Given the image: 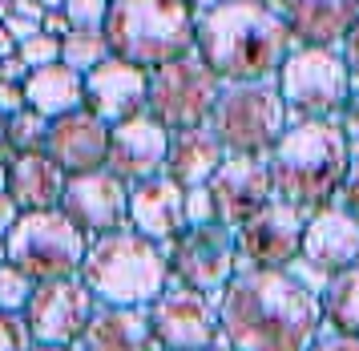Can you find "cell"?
Segmentation results:
<instances>
[{
	"label": "cell",
	"instance_id": "1",
	"mask_svg": "<svg viewBox=\"0 0 359 351\" xmlns=\"http://www.w3.org/2000/svg\"><path fill=\"white\" fill-rule=\"evenodd\" d=\"M218 319L234 351H311L323 336L319 291L294 271H238L218 299Z\"/></svg>",
	"mask_w": 359,
	"mask_h": 351
},
{
	"label": "cell",
	"instance_id": "2",
	"mask_svg": "<svg viewBox=\"0 0 359 351\" xmlns=\"http://www.w3.org/2000/svg\"><path fill=\"white\" fill-rule=\"evenodd\" d=\"M198 53L226 85L275 81L294 48V37L275 4L226 0L198 13Z\"/></svg>",
	"mask_w": 359,
	"mask_h": 351
},
{
	"label": "cell",
	"instance_id": "3",
	"mask_svg": "<svg viewBox=\"0 0 359 351\" xmlns=\"http://www.w3.org/2000/svg\"><path fill=\"white\" fill-rule=\"evenodd\" d=\"M355 158V145L347 142L339 121H291V129L271 150V186L275 198L291 202L303 214L335 206Z\"/></svg>",
	"mask_w": 359,
	"mask_h": 351
},
{
	"label": "cell",
	"instance_id": "4",
	"mask_svg": "<svg viewBox=\"0 0 359 351\" xmlns=\"http://www.w3.org/2000/svg\"><path fill=\"white\" fill-rule=\"evenodd\" d=\"M81 283L93 291L101 307L149 311V303L174 283V274H170L165 246L142 239L133 230H117V234L89 242Z\"/></svg>",
	"mask_w": 359,
	"mask_h": 351
},
{
	"label": "cell",
	"instance_id": "5",
	"mask_svg": "<svg viewBox=\"0 0 359 351\" xmlns=\"http://www.w3.org/2000/svg\"><path fill=\"white\" fill-rule=\"evenodd\" d=\"M105 37L114 57L154 73L198 45V13L186 0H114Z\"/></svg>",
	"mask_w": 359,
	"mask_h": 351
},
{
	"label": "cell",
	"instance_id": "6",
	"mask_svg": "<svg viewBox=\"0 0 359 351\" xmlns=\"http://www.w3.org/2000/svg\"><path fill=\"white\" fill-rule=\"evenodd\" d=\"M210 129L230 158H271L278 138L291 129V113L275 81H246L222 89Z\"/></svg>",
	"mask_w": 359,
	"mask_h": 351
},
{
	"label": "cell",
	"instance_id": "7",
	"mask_svg": "<svg viewBox=\"0 0 359 351\" xmlns=\"http://www.w3.org/2000/svg\"><path fill=\"white\" fill-rule=\"evenodd\" d=\"M89 234L69 218L65 210H36L20 214V223L8 234V263L41 283H61V279H81L85 255H89Z\"/></svg>",
	"mask_w": 359,
	"mask_h": 351
},
{
	"label": "cell",
	"instance_id": "8",
	"mask_svg": "<svg viewBox=\"0 0 359 351\" xmlns=\"http://www.w3.org/2000/svg\"><path fill=\"white\" fill-rule=\"evenodd\" d=\"M275 85L291 121H339L355 77L339 48H294Z\"/></svg>",
	"mask_w": 359,
	"mask_h": 351
},
{
	"label": "cell",
	"instance_id": "9",
	"mask_svg": "<svg viewBox=\"0 0 359 351\" xmlns=\"http://www.w3.org/2000/svg\"><path fill=\"white\" fill-rule=\"evenodd\" d=\"M226 89V81L202 61V53L190 48L186 57L162 65L149 73V105L146 113L158 117L170 133H186V129L210 126L214 105Z\"/></svg>",
	"mask_w": 359,
	"mask_h": 351
},
{
	"label": "cell",
	"instance_id": "10",
	"mask_svg": "<svg viewBox=\"0 0 359 351\" xmlns=\"http://www.w3.org/2000/svg\"><path fill=\"white\" fill-rule=\"evenodd\" d=\"M165 258H170V274L182 287H194L210 299H222V291L234 283L238 274V242H234V230L218 223L206 226H190L182 239H174L165 246Z\"/></svg>",
	"mask_w": 359,
	"mask_h": 351
},
{
	"label": "cell",
	"instance_id": "11",
	"mask_svg": "<svg viewBox=\"0 0 359 351\" xmlns=\"http://www.w3.org/2000/svg\"><path fill=\"white\" fill-rule=\"evenodd\" d=\"M149 331L162 351H210L222 343V319H218V299L202 295L194 287H170L149 303Z\"/></svg>",
	"mask_w": 359,
	"mask_h": 351
},
{
	"label": "cell",
	"instance_id": "12",
	"mask_svg": "<svg viewBox=\"0 0 359 351\" xmlns=\"http://www.w3.org/2000/svg\"><path fill=\"white\" fill-rule=\"evenodd\" d=\"M303 234H307V214L291 202H266V206L234 230L238 242V271H291L303 258Z\"/></svg>",
	"mask_w": 359,
	"mask_h": 351
},
{
	"label": "cell",
	"instance_id": "13",
	"mask_svg": "<svg viewBox=\"0 0 359 351\" xmlns=\"http://www.w3.org/2000/svg\"><path fill=\"white\" fill-rule=\"evenodd\" d=\"M97 307L101 303L93 299V291L85 287L81 279H61V283H41L33 291V303L25 311V319L33 327L36 343L77 347Z\"/></svg>",
	"mask_w": 359,
	"mask_h": 351
},
{
	"label": "cell",
	"instance_id": "14",
	"mask_svg": "<svg viewBox=\"0 0 359 351\" xmlns=\"http://www.w3.org/2000/svg\"><path fill=\"white\" fill-rule=\"evenodd\" d=\"M61 210L81 226L89 239H105V234H117V230H130V186L117 174H109V170L77 174L69 178Z\"/></svg>",
	"mask_w": 359,
	"mask_h": 351
},
{
	"label": "cell",
	"instance_id": "15",
	"mask_svg": "<svg viewBox=\"0 0 359 351\" xmlns=\"http://www.w3.org/2000/svg\"><path fill=\"white\" fill-rule=\"evenodd\" d=\"M214 223L226 230H243L266 202H275L266 158H226L210 182Z\"/></svg>",
	"mask_w": 359,
	"mask_h": 351
},
{
	"label": "cell",
	"instance_id": "16",
	"mask_svg": "<svg viewBox=\"0 0 359 351\" xmlns=\"http://www.w3.org/2000/svg\"><path fill=\"white\" fill-rule=\"evenodd\" d=\"M146 105H149V69H142V65L109 57V61H101L97 69L85 73V110L101 117L109 129L146 113Z\"/></svg>",
	"mask_w": 359,
	"mask_h": 351
},
{
	"label": "cell",
	"instance_id": "17",
	"mask_svg": "<svg viewBox=\"0 0 359 351\" xmlns=\"http://www.w3.org/2000/svg\"><path fill=\"white\" fill-rule=\"evenodd\" d=\"M170 142L174 133L149 117V113H137L130 121L114 126V138H109V174H117L126 186H137V182H149V178L165 174V161H170Z\"/></svg>",
	"mask_w": 359,
	"mask_h": 351
},
{
	"label": "cell",
	"instance_id": "18",
	"mask_svg": "<svg viewBox=\"0 0 359 351\" xmlns=\"http://www.w3.org/2000/svg\"><path fill=\"white\" fill-rule=\"evenodd\" d=\"M130 230L149 242H158V246H170L174 239H182L190 230L186 190L170 174L130 186Z\"/></svg>",
	"mask_w": 359,
	"mask_h": 351
},
{
	"label": "cell",
	"instance_id": "19",
	"mask_svg": "<svg viewBox=\"0 0 359 351\" xmlns=\"http://www.w3.org/2000/svg\"><path fill=\"white\" fill-rule=\"evenodd\" d=\"M109 138H114V129L105 126L101 117H93L89 110H77V113H69V117H57L53 121L45 154L69 178L97 174V170L109 166Z\"/></svg>",
	"mask_w": 359,
	"mask_h": 351
},
{
	"label": "cell",
	"instance_id": "20",
	"mask_svg": "<svg viewBox=\"0 0 359 351\" xmlns=\"http://www.w3.org/2000/svg\"><path fill=\"white\" fill-rule=\"evenodd\" d=\"M303 267L315 274L351 271L359 267V218L347 214L343 206H327L307 218V234H303Z\"/></svg>",
	"mask_w": 359,
	"mask_h": 351
},
{
	"label": "cell",
	"instance_id": "21",
	"mask_svg": "<svg viewBox=\"0 0 359 351\" xmlns=\"http://www.w3.org/2000/svg\"><path fill=\"white\" fill-rule=\"evenodd\" d=\"M278 13L299 48H343L359 25V0H283Z\"/></svg>",
	"mask_w": 359,
	"mask_h": 351
},
{
	"label": "cell",
	"instance_id": "22",
	"mask_svg": "<svg viewBox=\"0 0 359 351\" xmlns=\"http://www.w3.org/2000/svg\"><path fill=\"white\" fill-rule=\"evenodd\" d=\"M69 174L49 158V154H20L8 166V194L17 198L20 214H36V210H61Z\"/></svg>",
	"mask_w": 359,
	"mask_h": 351
},
{
	"label": "cell",
	"instance_id": "23",
	"mask_svg": "<svg viewBox=\"0 0 359 351\" xmlns=\"http://www.w3.org/2000/svg\"><path fill=\"white\" fill-rule=\"evenodd\" d=\"M226 158H230L226 145L214 138L210 126L186 129V133H174V142H170L165 174L174 178L182 190H198V186H210L214 174L222 170V161Z\"/></svg>",
	"mask_w": 359,
	"mask_h": 351
},
{
	"label": "cell",
	"instance_id": "24",
	"mask_svg": "<svg viewBox=\"0 0 359 351\" xmlns=\"http://www.w3.org/2000/svg\"><path fill=\"white\" fill-rule=\"evenodd\" d=\"M154 331H149L146 311L130 307H97L85 327L77 351H154Z\"/></svg>",
	"mask_w": 359,
	"mask_h": 351
},
{
	"label": "cell",
	"instance_id": "25",
	"mask_svg": "<svg viewBox=\"0 0 359 351\" xmlns=\"http://www.w3.org/2000/svg\"><path fill=\"white\" fill-rule=\"evenodd\" d=\"M25 101L29 110H36L41 117H69V113L85 110V73L69 69L65 61L49 65V69H33L25 81Z\"/></svg>",
	"mask_w": 359,
	"mask_h": 351
},
{
	"label": "cell",
	"instance_id": "26",
	"mask_svg": "<svg viewBox=\"0 0 359 351\" xmlns=\"http://www.w3.org/2000/svg\"><path fill=\"white\" fill-rule=\"evenodd\" d=\"M319 307H323V331L359 336V267L331 274L319 291Z\"/></svg>",
	"mask_w": 359,
	"mask_h": 351
},
{
	"label": "cell",
	"instance_id": "27",
	"mask_svg": "<svg viewBox=\"0 0 359 351\" xmlns=\"http://www.w3.org/2000/svg\"><path fill=\"white\" fill-rule=\"evenodd\" d=\"M114 57V48H109V37L105 29H73L61 41V61L69 69H77V73H89V69H97L101 61H109Z\"/></svg>",
	"mask_w": 359,
	"mask_h": 351
},
{
	"label": "cell",
	"instance_id": "28",
	"mask_svg": "<svg viewBox=\"0 0 359 351\" xmlns=\"http://www.w3.org/2000/svg\"><path fill=\"white\" fill-rule=\"evenodd\" d=\"M49 129H53L49 117H41L36 110H20V113H13V117H4V133H0V138L13 145L17 158H20V154H45Z\"/></svg>",
	"mask_w": 359,
	"mask_h": 351
},
{
	"label": "cell",
	"instance_id": "29",
	"mask_svg": "<svg viewBox=\"0 0 359 351\" xmlns=\"http://www.w3.org/2000/svg\"><path fill=\"white\" fill-rule=\"evenodd\" d=\"M33 291H36V283L20 271V267L0 263V311H8V315H25L29 303H33Z\"/></svg>",
	"mask_w": 359,
	"mask_h": 351
},
{
	"label": "cell",
	"instance_id": "30",
	"mask_svg": "<svg viewBox=\"0 0 359 351\" xmlns=\"http://www.w3.org/2000/svg\"><path fill=\"white\" fill-rule=\"evenodd\" d=\"M17 57L29 65V69H49V65L61 61V41L49 37V32H36L33 41H25V45H20Z\"/></svg>",
	"mask_w": 359,
	"mask_h": 351
},
{
	"label": "cell",
	"instance_id": "31",
	"mask_svg": "<svg viewBox=\"0 0 359 351\" xmlns=\"http://www.w3.org/2000/svg\"><path fill=\"white\" fill-rule=\"evenodd\" d=\"M33 347H36V339H33L29 319L0 311V351H33Z\"/></svg>",
	"mask_w": 359,
	"mask_h": 351
},
{
	"label": "cell",
	"instance_id": "32",
	"mask_svg": "<svg viewBox=\"0 0 359 351\" xmlns=\"http://www.w3.org/2000/svg\"><path fill=\"white\" fill-rule=\"evenodd\" d=\"M65 16L73 20V29H105L109 0H65Z\"/></svg>",
	"mask_w": 359,
	"mask_h": 351
},
{
	"label": "cell",
	"instance_id": "33",
	"mask_svg": "<svg viewBox=\"0 0 359 351\" xmlns=\"http://www.w3.org/2000/svg\"><path fill=\"white\" fill-rule=\"evenodd\" d=\"M186 218H190V226H206V223H214V198H210V186L186 190Z\"/></svg>",
	"mask_w": 359,
	"mask_h": 351
},
{
	"label": "cell",
	"instance_id": "34",
	"mask_svg": "<svg viewBox=\"0 0 359 351\" xmlns=\"http://www.w3.org/2000/svg\"><path fill=\"white\" fill-rule=\"evenodd\" d=\"M335 206H343L347 214L359 218V150H355V158H351V170H347V182H343V194Z\"/></svg>",
	"mask_w": 359,
	"mask_h": 351
},
{
	"label": "cell",
	"instance_id": "35",
	"mask_svg": "<svg viewBox=\"0 0 359 351\" xmlns=\"http://www.w3.org/2000/svg\"><path fill=\"white\" fill-rule=\"evenodd\" d=\"M339 126H343V133H347V142L359 150V81H355V89H351V97H347V105H343V113H339Z\"/></svg>",
	"mask_w": 359,
	"mask_h": 351
},
{
	"label": "cell",
	"instance_id": "36",
	"mask_svg": "<svg viewBox=\"0 0 359 351\" xmlns=\"http://www.w3.org/2000/svg\"><path fill=\"white\" fill-rule=\"evenodd\" d=\"M29 110V101H25V85H8V81H0V113L4 117H13V113Z\"/></svg>",
	"mask_w": 359,
	"mask_h": 351
},
{
	"label": "cell",
	"instance_id": "37",
	"mask_svg": "<svg viewBox=\"0 0 359 351\" xmlns=\"http://www.w3.org/2000/svg\"><path fill=\"white\" fill-rule=\"evenodd\" d=\"M17 223H20V206H17V198H13L8 190H0V239H8Z\"/></svg>",
	"mask_w": 359,
	"mask_h": 351
},
{
	"label": "cell",
	"instance_id": "38",
	"mask_svg": "<svg viewBox=\"0 0 359 351\" xmlns=\"http://www.w3.org/2000/svg\"><path fill=\"white\" fill-rule=\"evenodd\" d=\"M311 351H359V336H335V331H323V336L311 343Z\"/></svg>",
	"mask_w": 359,
	"mask_h": 351
},
{
	"label": "cell",
	"instance_id": "39",
	"mask_svg": "<svg viewBox=\"0 0 359 351\" xmlns=\"http://www.w3.org/2000/svg\"><path fill=\"white\" fill-rule=\"evenodd\" d=\"M41 32H49V37H57V41H65L69 32H73V20L65 16V8L45 13V20H41Z\"/></svg>",
	"mask_w": 359,
	"mask_h": 351
},
{
	"label": "cell",
	"instance_id": "40",
	"mask_svg": "<svg viewBox=\"0 0 359 351\" xmlns=\"http://www.w3.org/2000/svg\"><path fill=\"white\" fill-rule=\"evenodd\" d=\"M4 29L13 32V37H17V45H25V41H33L36 32H41V25H36V20H25V16H8V20H4Z\"/></svg>",
	"mask_w": 359,
	"mask_h": 351
},
{
	"label": "cell",
	"instance_id": "41",
	"mask_svg": "<svg viewBox=\"0 0 359 351\" xmlns=\"http://www.w3.org/2000/svg\"><path fill=\"white\" fill-rule=\"evenodd\" d=\"M29 65L20 61V57H8V61H0V81H8V85H25L29 81Z\"/></svg>",
	"mask_w": 359,
	"mask_h": 351
},
{
	"label": "cell",
	"instance_id": "42",
	"mask_svg": "<svg viewBox=\"0 0 359 351\" xmlns=\"http://www.w3.org/2000/svg\"><path fill=\"white\" fill-rule=\"evenodd\" d=\"M343 61H347V69H351V77L359 81V25L355 29H351V37H347V41H343Z\"/></svg>",
	"mask_w": 359,
	"mask_h": 351
},
{
	"label": "cell",
	"instance_id": "43",
	"mask_svg": "<svg viewBox=\"0 0 359 351\" xmlns=\"http://www.w3.org/2000/svg\"><path fill=\"white\" fill-rule=\"evenodd\" d=\"M13 13H17V16H25V20H36V25L45 20V8H41L36 0H17V4H13Z\"/></svg>",
	"mask_w": 359,
	"mask_h": 351
},
{
	"label": "cell",
	"instance_id": "44",
	"mask_svg": "<svg viewBox=\"0 0 359 351\" xmlns=\"http://www.w3.org/2000/svg\"><path fill=\"white\" fill-rule=\"evenodd\" d=\"M17 53H20L17 37H13V32H8L4 25H0V61H8V57H17Z\"/></svg>",
	"mask_w": 359,
	"mask_h": 351
},
{
	"label": "cell",
	"instance_id": "45",
	"mask_svg": "<svg viewBox=\"0 0 359 351\" xmlns=\"http://www.w3.org/2000/svg\"><path fill=\"white\" fill-rule=\"evenodd\" d=\"M194 13H210V8H218V4H226V0H186Z\"/></svg>",
	"mask_w": 359,
	"mask_h": 351
},
{
	"label": "cell",
	"instance_id": "46",
	"mask_svg": "<svg viewBox=\"0 0 359 351\" xmlns=\"http://www.w3.org/2000/svg\"><path fill=\"white\" fill-rule=\"evenodd\" d=\"M36 4H41L45 13H57V8H65V0H36Z\"/></svg>",
	"mask_w": 359,
	"mask_h": 351
},
{
	"label": "cell",
	"instance_id": "47",
	"mask_svg": "<svg viewBox=\"0 0 359 351\" xmlns=\"http://www.w3.org/2000/svg\"><path fill=\"white\" fill-rule=\"evenodd\" d=\"M8 16H13V4H8V0H0V25H4Z\"/></svg>",
	"mask_w": 359,
	"mask_h": 351
},
{
	"label": "cell",
	"instance_id": "48",
	"mask_svg": "<svg viewBox=\"0 0 359 351\" xmlns=\"http://www.w3.org/2000/svg\"><path fill=\"white\" fill-rule=\"evenodd\" d=\"M0 190H8V166L0 161Z\"/></svg>",
	"mask_w": 359,
	"mask_h": 351
},
{
	"label": "cell",
	"instance_id": "49",
	"mask_svg": "<svg viewBox=\"0 0 359 351\" xmlns=\"http://www.w3.org/2000/svg\"><path fill=\"white\" fill-rule=\"evenodd\" d=\"M33 351H77V347H49V343H36Z\"/></svg>",
	"mask_w": 359,
	"mask_h": 351
},
{
	"label": "cell",
	"instance_id": "50",
	"mask_svg": "<svg viewBox=\"0 0 359 351\" xmlns=\"http://www.w3.org/2000/svg\"><path fill=\"white\" fill-rule=\"evenodd\" d=\"M0 263H8V239H0Z\"/></svg>",
	"mask_w": 359,
	"mask_h": 351
},
{
	"label": "cell",
	"instance_id": "51",
	"mask_svg": "<svg viewBox=\"0 0 359 351\" xmlns=\"http://www.w3.org/2000/svg\"><path fill=\"white\" fill-rule=\"evenodd\" d=\"M210 351H234V347H230V343H218V347H210Z\"/></svg>",
	"mask_w": 359,
	"mask_h": 351
},
{
	"label": "cell",
	"instance_id": "52",
	"mask_svg": "<svg viewBox=\"0 0 359 351\" xmlns=\"http://www.w3.org/2000/svg\"><path fill=\"white\" fill-rule=\"evenodd\" d=\"M259 4H275V8H278V4H283V0H259Z\"/></svg>",
	"mask_w": 359,
	"mask_h": 351
},
{
	"label": "cell",
	"instance_id": "53",
	"mask_svg": "<svg viewBox=\"0 0 359 351\" xmlns=\"http://www.w3.org/2000/svg\"><path fill=\"white\" fill-rule=\"evenodd\" d=\"M154 351H162V347H154Z\"/></svg>",
	"mask_w": 359,
	"mask_h": 351
},
{
	"label": "cell",
	"instance_id": "54",
	"mask_svg": "<svg viewBox=\"0 0 359 351\" xmlns=\"http://www.w3.org/2000/svg\"><path fill=\"white\" fill-rule=\"evenodd\" d=\"M109 4H114V0H109Z\"/></svg>",
	"mask_w": 359,
	"mask_h": 351
}]
</instances>
